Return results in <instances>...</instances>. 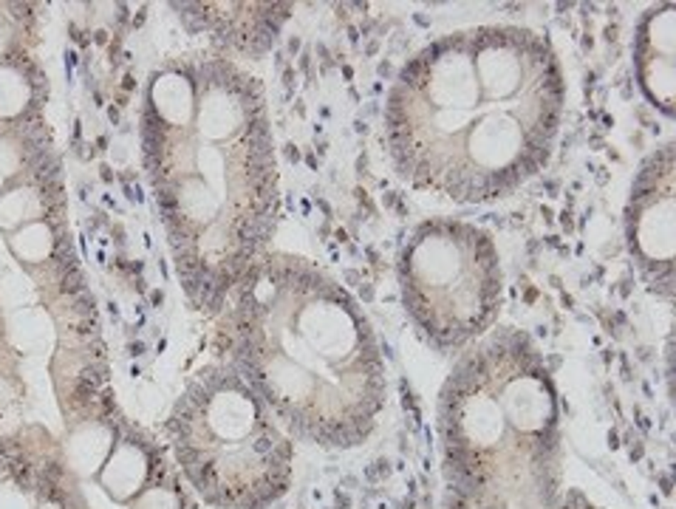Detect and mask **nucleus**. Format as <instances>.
Instances as JSON below:
<instances>
[{"label": "nucleus", "instance_id": "nucleus-1", "mask_svg": "<svg viewBox=\"0 0 676 509\" xmlns=\"http://www.w3.org/2000/svg\"><path fill=\"white\" fill-rule=\"evenodd\" d=\"M142 156L181 286L216 311L263 257L278 213L258 80L221 57L162 65L144 94Z\"/></svg>", "mask_w": 676, "mask_h": 509}, {"label": "nucleus", "instance_id": "nucleus-2", "mask_svg": "<svg viewBox=\"0 0 676 509\" xmlns=\"http://www.w3.org/2000/svg\"><path fill=\"white\" fill-rule=\"evenodd\" d=\"M566 82L552 45L521 26H472L419 48L385 100L396 173L455 204L515 193L552 156Z\"/></svg>", "mask_w": 676, "mask_h": 509}, {"label": "nucleus", "instance_id": "nucleus-3", "mask_svg": "<svg viewBox=\"0 0 676 509\" xmlns=\"http://www.w3.org/2000/svg\"><path fill=\"white\" fill-rule=\"evenodd\" d=\"M226 343L249 387L303 439H365L385 363L362 306L315 263L263 254L229 294Z\"/></svg>", "mask_w": 676, "mask_h": 509}, {"label": "nucleus", "instance_id": "nucleus-4", "mask_svg": "<svg viewBox=\"0 0 676 509\" xmlns=\"http://www.w3.org/2000/svg\"><path fill=\"white\" fill-rule=\"evenodd\" d=\"M396 277L411 323L439 351L470 345L498 320L501 254L475 224L431 218L413 227L399 252Z\"/></svg>", "mask_w": 676, "mask_h": 509}, {"label": "nucleus", "instance_id": "nucleus-5", "mask_svg": "<svg viewBox=\"0 0 676 509\" xmlns=\"http://www.w3.org/2000/svg\"><path fill=\"white\" fill-rule=\"evenodd\" d=\"M263 399L232 371H210L181 399L179 456L196 484L226 504H260L283 484L289 444L263 416Z\"/></svg>", "mask_w": 676, "mask_h": 509}, {"label": "nucleus", "instance_id": "nucleus-6", "mask_svg": "<svg viewBox=\"0 0 676 509\" xmlns=\"http://www.w3.org/2000/svg\"><path fill=\"white\" fill-rule=\"evenodd\" d=\"M674 144L651 153L628 195L625 238L643 280L651 291L674 294Z\"/></svg>", "mask_w": 676, "mask_h": 509}, {"label": "nucleus", "instance_id": "nucleus-7", "mask_svg": "<svg viewBox=\"0 0 676 509\" xmlns=\"http://www.w3.org/2000/svg\"><path fill=\"white\" fill-rule=\"evenodd\" d=\"M676 6L662 3L648 9L634 34V71L643 94L654 108L662 114H674L676 100V71H674V23H676Z\"/></svg>", "mask_w": 676, "mask_h": 509}]
</instances>
